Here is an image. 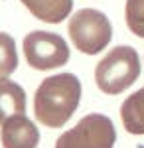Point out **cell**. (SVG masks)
Returning a JSON list of instances; mask_svg holds the SVG:
<instances>
[{
	"label": "cell",
	"instance_id": "1",
	"mask_svg": "<svg viewBox=\"0 0 144 148\" xmlns=\"http://www.w3.org/2000/svg\"><path fill=\"white\" fill-rule=\"evenodd\" d=\"M81 101V81L73 73L51 75L38 87L34 97V113L49 128L63 126L73 116Z\"/></svg>",
	"mask_w": 144,
	"mask_h": 148
},
{
	"label": "cell",
	"instance_id": "6",
	"mask_svg": "<svg viewBox=\"0 0 144 148\" xmlns=\"http://www.w3.org/2000/svg\"><path fill=\"white\" fill-rule=\"evenodd\" d=\"M0 138L4 148H36L40 132L26 114H16L2 125Z\"/></svg>",
	"mask_w": 144,
	"mask_h": 148
},
{
	"label": "cell",
	"instance_id": "10",
	"mask_svg": "<svg viewBox=\"0 0 144 148\" xmlns=\"http://www.w3.org/2000/svg\"><path fill=\"white\" fill-rule=\"evenodd\" d=\"M18 67V53L16 42L10 34L0 32V79H8Z\"/></svg>",
	"mask_w": 144,
	"mask_h": 148
},
{
	"label": "cell",
	"instance_id": "9",
	"mask_svg": "<svg viewBox=\"0 0 144 148\" xmlns=\"http://www.w3.org/2000/svg\"><path fill=\"white\" fill-rule=\"evenodd\" d=\"M121 119L126 132L144 134V87L124 99L121 107Z\"/></svg>",
	"mask_w": 144,
	"mask_h": 148
},
{
	"label": "cell",
	"instance_id": "8",
	"mask_svg": "<svg viewBox=\"0 0 144 148\" xmlns=\"http://www.w3.org/2000/svg\"><path fill=\"white\" fill-rule=\"evenodd\" d=\"M28 10L42 22L59 24L69 16L73 8V0H20Z\"/></svg>",
	"mask_w": 144,
	"mask_h": 148
},
{
	"label": "cell",
	"instance_id": "11",
	"mask_svg": "<svg viewBox=\"0 0 144 148\" xmlns=\"http://www.w3.org/2000/svg\"><path fill=\"white\" fill-rule=\"evenodd\" d=\"M124 18L128 30L134 36L144 38V0H126Z\"/></svg>",
	"mask_w": 144,
	"mask_h": 148
},
{
	"label": "cell",
	"instance_id": "2",
	"mask_svg": "<svg viewBox=\"0 0 144 148\" xmlns=\"http://www.w3.org/2000/svg\"><path fill=\"white\" fill-rule=\"evenodd\" d=\"M140 75V57L130 46H117L97 63L95 81L107 95H119Z\"/></svg>",
	"mask_w": 144,
	"mask_h": 148
},
{
	"label": "cell",
	"instance_id": "3",
	"mask_svg": "<svg viewBox=\"0 0 144 148\" xmlns=\"http://www.w3.org/2000/svg\"><path fill=\"white\" fill-rule=\"evenodd\" d=\"M69 36L79 51L93 56L109 46L112 38V26L103 12L83 8L71 16Z\"/></svg>",
	"mask_w": 144,
	"mask_h": 148
},
{
	"label": "cell",
	"instance_id": "5",
	"mask_svg": "<svg viewBox=\"0 0 144 148\" xmlns=\"http://www.w3.org/2000/svg\"><path fill=\"white\" fill-rule=\"evenodd\" d=\"M24 56L34 69H56L69 61V47L61 36L36 30L24 38Z\"/></svg>",
	"mask_w": 144,
	"mask_h": 148
},
{
	"label": "cell",
	"instance_id": "7",
	"mask_svg": "<svg viewBox=\"0 0 144 148\" xmlns=\"http://www.w3.org/2000/svg\"><path fill=\"white\" fill-rule=\"evenodd\" d=\"M26 111V91L10 79H0V125Z\"/></svg>",
	"mask_w": 144,
	"mask_h": 148
},
{
	"label": "cell",
	"instance_id": "4",
	"mask_svg": "<svg viewBox=\"0 0 144 148\" xmlns=\"http://www.w3.org/2000/svg\"><path fill=\"white\" fill-rule=\"evenodd\" d=\"M117 130L109 116L91 113L56 140V148H112Z\"/></svg>",
	"mask_w": 144,
	"mask_h": 148
}]
</instances>
